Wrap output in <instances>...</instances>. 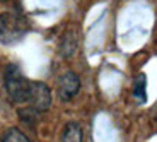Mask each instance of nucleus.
<instances>
[{"label": "nucleus", "mask_w": 157, "mask_h": 142, "mask_svg": "<svg viewBox=\"0 0 157 142\" xmlns=\"http://www.w3.org/2000/svg\"><path fill=\"white\" fill-rule=\"evenodd\" d=\"M29 24L19 14L5 12L0 14V43L10 45L22 40V36L28 33Z\"/></svg>", "instance_id": "2"}, {"label": "nucleus", "mask_w": 157, "mask_h": 142, "mask_svg": "<svg viewBox=\"0 0 157 142\" xmlns=\"http://www.w3.org/2000/svg\"><path fill=\"white\" fill-rule=\"evenodd\" d=\"M5 89L9 93V98L14 103H28L29 91H31V81L24 77L21 69L14 63H10L5 69Z\"/></svg>", "instance_id": "1"}, {"label": "nucleus", "mask_w": 157, "mask_h": 142, "mask_svg": "<svg viewBox=\"0 0 157 142\" xmlns=\"http://www.w3.org/2000/svg\"><path fill=\"white\" fill-rule=\"evenodd\" d=\"M2 142H31L28 139V135L21 132L19 128H9L5 132V135L2 137Z\"/></svg>", "instance_id": "8"}, {"label": "nucleus", "mask_w": 157, "mask_h": 142, "mask_svg": "<svg viewBox=\"0 0 157 142\" xmlns=\"http://www.w3.org/2000/svg\"><path fill=\"white\" fill-rule=\"evenodd\" d=\"M80 89V79L75 72H65L58 81V96L63 101L72 99Z\"/></svg>", "instance_id": "4"}, {"label": "nucleus", "mask_w": 157, "mask_h": 142, "mask_svg": "<svg viewBox=\"0 0 157 142\" xmlns=\"http://www.w3.org/2000/svg\"><path fill=\"white\" fill-rule=\"evenodd\" d=\"M77 45H78V36L77 33L74 31H67L62 38V43H60V53L62 57H72L77 50Z\"/></svg>", "instance_id": "5"}, {"label": "nucleus", "mask_w": 157, "mask_h": 142, "mask_svg": "<svg viewBox=\"0 0 157 142\" xmlns=\"http://www.w3.org/2000/svg\"><path fill=\"white\" fill-rule=\"evenodd\" d=\"M145 87H147V79L144 74H138L135 77V82H133V96L138 99L140 103H145L147 101V93H145Z\"/></svg>", "instance_id": "7"}, {"label": "nucleus", "mask_w": 157, "mask_h": 142, "mask_svg": "<svg viewBox=\"0 0 157 142\" xmlns=\"http://www.w3.org/2000/svg\"><path fill=\"white\" fill-rule=\"evenodd\" d=\"M51 105V91L50 87L44 82H31V91H29V98H28V108L38 111H46Z\"/></svg>", "instance_id": "3"}, {"label": "nucleus", "mask_w": 157, "mask_h": 142, "mask_svg": "<svg viewBox=\"0 0 157 142\" xmlns=\"http://www.w3.org/2000/svg\"><path fill=\"white\" fill-rule=\"evenodd\" d=\"M82 127L75 122H68L63 127L62 132V142H82Z\"/></svg>", "instance_id": "6"}]
</instances>
